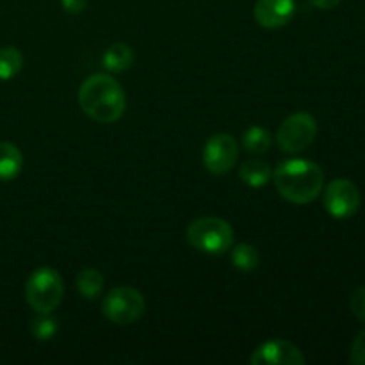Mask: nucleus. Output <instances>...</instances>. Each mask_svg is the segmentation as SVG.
Wrapping results in <instances>:
<instances>
[{
    "mask_svg": "<svg viewBox=\"0 0 365 365\" xmlns=\"http://www.w3.org/2000/svg\"><path fill=\"white\" fill-rule=\"evenodd\" d=\"M271 168L269 164L260 159L248 160L239 168V178L242 184L248 187H264L271 180Z\"/></svg>",
    "mask_w": 365,
    "mask_h": 365,
    "instance_id": "13",
    "label": "nucleus"
},
{
    "mask_svg": "<svg viewBox=\"0 0 365 365\" xmlns=\"http://www.w3.org/2000/svg\"><path fill=\"white\" fill-rule=\"evenodd\" d=\"M134 59L135 56L130 45L118 41L106 50L102 57V64L110 73H121V71H127L134 64Z\"/></svg>",
    "mask_w": 365,
    "mask_h": 365,
    "instance_id": "12",
    "label": "nucleus"
},
{
    "mask_svg": "<svg viewBox=\"0 0 365 365\" xmlns=\"http://www.w3.org/2000/svg\"><path fill=\"white\" fill-rule=\"evenodd\" d=\"M230 252V260L234 264L235 269L239 271H253L259 267L260 264V255L257 252L255 246L246 245V242H241L237 246H232Z\"/></svg>",
    "mask_w": 365,
    "mask_h": 365,
    "instance_id": "16",
    "label": "nucleus"
},
{
    "mask_svg": "<svg viewBox=\"0 0 365 365\" xmlns=\"http://www.w3.org/2000/svg\"><path fill=\"white\" fill-rule=\"evenodd\" d=\"M305 362L298 346L284 339L264 342L250 356L252 365H303Z\"/></svg>",
    "mask_w": 365,
    "mask_h": 365,
    "instance_id": "9",
    "label": "nucleus"
},
{
    "mask_svg": "<svg viewBox=\"0 0 365 365\" xmlns=\"http://www.w3.org/2000/svg\"><path fill=\"white\" fill-rule=\"evenodd\" d=\"M78 106L98 123H114L127 109V96L120 82L107 73H95L82 82Z\"/></svg>",
    "mask_w": 365,
    "mask_h": 365,
    "instance_id": "1",
    "label": "nucleus"
},
{
    "mask_svg": "<svg viewBox=\"0 0 365 365\" xmlns=\"http://www.w3.org/2000/svg\"><path fill=\"white\" fill-rule=\"evenodd\" d=\"M64 296V282L59 271L39 267L25 284V299L38 314H52L61 305Z\"/></svg>",
    "mask_w": 365,
    "mask_h": 365,
    "instance_id": "4",
    "label": "nucleus"
},
{
    "mask_svg": "<svg viewBox=\"0 0 365 365\" xmlns=\"http://www.w3.org/2000/svg\"><path fill=\"white\" fill-rule=\"evenodd\" d=\"M24 66V56L14 46L0 48V81H9L16 77Z\"/></svg>",
    "mask_w": 365,
    "mask_h": 365,
    "instance_id": "17",
    "label": "nucleus"
},
{
    "mask_svg": "<svg viewBox=\"0 0 365 365\" xmlns=\"http://www.w3.org/2000/svg\"><path fill=\"white\" fill-rule=\"evenodd\" d=\"M294 0H259L253 9L257 24L264 29H280L292 20Z\"/></svg>",
    "mask_w": 365,
    "mask_h": 365,
    "instance_id": "10",
    "label": "nucleus"
},
{
    "mask_svg": "<svg viewBox=\"0 0 365 365\" xmlns=\"http://www.w3.org/2000/svg\"><path fill=\"white\" fill-rule=\"evenodd\" d=\"M146 302L134 287H116L106 296L102 312L114 324H134L143 317Z\"/></svg>",
    "mask_w": 365,
    "mask_h": 365,
    "instance_id": "5",
    "label": "nucleus"
},
{
    "mask_svg": "<svg viewBox=\"0 0 365 365\" xmlns=\"http://www.w3.org/2000/svg\"><path fill=\"white\" fill-rule=\"evenodd\" d=\"M360 191L348 178H335L324 187V209L337 220H346L360 209Z\"/></svg>",
    "mask_w": 365,
    "mask_h": 365,
    "instance_id": "7",
    "label": "nucleus"
},
{
    "mask_svg": "<svg viewBox=\"0 0 365 365\" xmlns=\"http://www.w3.org/2000/svg\"><path fill=\"white\" fill-rule=\"evenodd\" d=\"M77 291L81 292L82 298L95 299L102 294L103 291V277L100 271L93 267H86L77 274Z\"/></svg>",
    "mask_w": 365,
    "mask_h": 365,
    "instance_id": "14",
    "label": "nucleus"
},
{
    "mask_svg": "<svg viewBox=\"0 0 365 365\" xmlns=\"http://www.w3.org/2000/svg\"><path fill=\"white\" fill-rule=\"evenodd\" d=\"M273 182L282 198L305 205L323 192L324 173L312 160L292 159L278 164L273 171Z\"/></svg>",
    "mask_w": 365,
    "mask_h": 365,
    "instance_id": "2",
    "label": "nucleus"
},
{
    "mask_svg": "<svg viewBox=\"0 0 365 365\" xmlns=\"http://www.w3.org/2000/svg\"><path fill=\"white\" fill-rule=\"evenodd\" d=\"M24 168V155L20 148L9 141L0 143V182H9L20 175Z\"/></svg>",
    "mask_w": 365,
    "mask_h": 365,
    "instance_id": "11",
    "label": "nucleus"
},
{
    "mask_svg": "<svg viewBox=\"0 0 365 365\" xmlns=\"http://www.w3.org/2000/svg\"><path fill=\"white\" fill-rule=\"evenodd\" d=\"M32 335L39 341H48L53 335L57 334V321L50 317V314H39V317H36L32 321Z\"/></svg>",
    "mask_w": 365,
    "mask_h": 365,
    "instance_id": "18",
    "label": "nucleus"
},
{
    "mask_svg": "<svg viewBox=\"0 0 365 365\" xmlns=\"http://www.w3.org/2000/svg\"><path fill=\"white\" fill-rule=\"evenodd\" d=\"M61 4H63L64 11H68L71 14H78L86 9L88 0H61Z\"/></svg>",
    "mask_w": 365,
    "mask_h": 365,
    "instance_id": "21",
    "label": "nucleus"
},
{
    "mask_svg": "<svg viewBox=\"0 0 365 365\" xmlns=\"http://www.w3.org/2000/svg\"><path fill=\"white\" fill-rule=\"evenodd\" d=\"M349 362L365 365V330L353 341L351 349H349Z\"/></svg>",
    "mask_w": 365,
    "mask_h": 365,
    "instance_id": "19",
    "label": "nucleus"
},
{
    "mask_svg": "<svg viewBox=\"0 0 365 365\" xmlns=\"http://www.w3.org/2000/svg\"><path fill=\"white\" fill-rule=\"evenodd\" d=\"M273 145V135L264 127H250L242 134V146L250 153H266Z\"/></svg>",
    "mask_w": 365,
    "mask_h": 365,
    "instance_id": "15",
    "label": "nucleus"
},
{
    "mask_svg": "<svg viewBox=\"0 0 365 365\" xmlns=\"http://www.w3.org/2000/svg\"><path fill=\"white\" fill-rule=\"evenodd\" d=\"M351 312L359 321L365 323V287H359L351 294Z\"/></svg>",
    "mask_w": 365,
    "mask_h": 365,
    "instance_id": "20",
    "label": "nucleus"
},
{
    "mask_svg": "<svg viewBox=\"0 0 365 365\" xmlns=\"http://www.w3.org/2000/svg\"><path fill=\"white\" fill-rule=\"evenodd\" d=\"M316 134V118L309 113H294L278 128L277 143L285 153H299L312 145Z\"/></svg>",
    "mask_w": 365,
    "mask_h": 365,
    "instance_id": "6",
    "label": "nucleus"
},
{
    "mask_svg": "<svg viewBox=\"0 0 365 365\" xmlns=\"http://www.w3.org/2000/svg\"><path fill=\"white\" fill-rule=\"evenodd\" d=\"M203 166L212 175H225L234 170L239 159V145L230 134H216L203 146Z\"/></svg>",
    "mask_w": 365,
    "mask_h": 365,
    "instance_id": "8",
    "label": "nucleus"
},
{
    "mask_svg": "<svg viewBox=\"0 0 365 365\" xmlns=\"http://www.w3.org/2000/svg\"><path fill=\"white\" fill-rule=\"evenodd\" d=\"M187 242L207 255H221L234 246V228L221 217L207 216L191 221L185 230Z\"/></svg>",
    "mask_w": 365,
    "mask_h": 365,
    "instance_id": "3",
    "label": "nucleus"
},
{
    "mask_svg": "<svg viewBox=\"0 0 365 365\" xmlns=\"http://www.w3.org/2000/svg\"><path fill=\"white\" fill-rule=\"evenodd\" d=\"M309 2L317 9H334L341 4V0H309Z\"/></svg>",
    "mask_w": 365,
    "mask_h": 365,
    "instance_id": "22",
    "label": "nucleus"
}]
</instances>
